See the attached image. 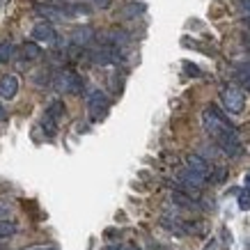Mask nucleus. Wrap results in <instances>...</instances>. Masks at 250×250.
<instances>
[{
  "instance_id": "nucleus-21",
  "label": "nucleus",
  "mask_w": 250,
  "mask_h": 250,
  "mask_svg": "<svg viewBox=\"0 0 250 250\" xmlns=\"http://www.w3.org/2000/svg\"><path fill=\"white\" fill-rule=\"evenodd\" d=\"M243 46H246V48H250V32H246V35H243Z\"/></svg>"
},
{
  "instance_id": "nucleus-11",
  "label": "nucleus",
  "mask_w": 250,
  "mask_h": 250,
  "mask_svg": "<svg viewBox=\"0 0 250 250\" xmlns=\"http://www.w3.org/2000/svg\"><path fill=\"white\" fill-rule=\"evenodd\" d=\"M21 55H23V60H28V62H32V60H39L42 58V48H39V44L37 42H25V44L21 46Z\"/></svg>"
},
{
  "instance_id": "nucleus-5",
  "label": "nucleus",
  "mask_w": 250,
  "mask_h": 250,
  "mask_svg": "<svg viewBox=\"0 0 250 250\" xmlns=\"http://www.w3.org/2000/svg\"><path fill=\"white\" fill-rule=\"evenodd\" d=\"M62 115H64V104L62 101L48 104V108L44 110V117H42V129L46 131V136H53L58 131V122L62 120Z\"/></svg>"
},
{
  "instance_id": "nucleus-3",
  "label": "nucleus",
  "mask_w": 250,
  "mask_h": 250,
  "mask_svg": "<svg viewBox=\"0 0 250 250\" xmlns=\"http://www.w3.org/2000/svg\"><path fill=\"white\" fill-rule=\"evenodd\" d=\"M53 85L55 90L62 92V94H81L85 90V81L78 76L76 71H60L53 78Z\"/></svg>"
},
{
  "instance_id": "nucleus-8",
  "label": "nucleus",
  "mask_w": 250,
  "mask_h": 250,
  "mask_svg": "<svg viewBox=\"0 0 250 250\" xmlns=\"http://www.w3.org/2000/svg\"><path fill=\"white\" fill-rule=\"evenodd\" d=\"M94 37H97L94 28H90V25H78L76 30L71 32V44L76 46V48H85V46H90L92 42H94Z\"/></svg>"
},
{
  "instance_id": "nucleus-1",
  "label": "nucleus",
  "mask_w": 250,
  "mask_h": 250,
  "mask_svg": "<svg viewBox=\"0 0 250 250\" xmlns=\"http://www.w3.org/2000/svg\"><path fill=\"white\" fill-rule=\"evenodd\" d=\"M202 126H205L207 136L220 147V152L229 156V159H239L243 154V145L239 140L236 129L229 124L228 115L220 113L216 106H207L202 110Z\"/></svg>"
},
{
  "instance_id": "nucleus-22",
  "label": "nucleus",
  "mask_w": 250,
  "mask_h": 250,
  "mask_svg": "<svg viewBox=\"0 0 250 250\" xmlns=\"http://www.w3.org/2000/svg\"><path fill=\"white\" fill-rule=\"evenodd\" d=\"M241 7L248 12V16H250V0H241Z\"/></svg>"
},
{
  "instance_id": "nucleus-7",
  "label": "nucleus",
  "mask_w": 250,
  "mask_h": 250,
  "mask_svg": "<svg viewBox=\"0 0 250 250\" xmlns=\"http://www.w3.org/2000/svg\"><path fill=\"white\" fill-rule=\"evenodd\" d=\"M30 37H32V42H48V44H53L55 39H60L58 37V32H55V28L51 25V23H46V21L37 23V25L32 28Z\"/></svg>"
},
{
  "instance_id": "nucleus-2",
  "label": "nucleus",
  "mask_w": 250,
  "mask_h": 250,
  "mask_svg": "<svg viewBox=\"0 0 250 250\" xmlns=\"http://www.w3.org/2000/svg\"><path fill=\"white\" fill-rule=\"evenodd\" d=\"M220 99H223V106L229 115H241L243 108H246V94L236 85H225L220 92Z\"/></svg>"
},
{
  "instance_id": "nucleus-17",
  "label": "nucleus",
  "mask_w": 250,
  "mask_h": 250,
  "mask_svg": "<svg viewBox=\"0 0 250 250\" xmlns=\"http://www.w3.org/2000/svg\"><path fill=\"white\" fill-rule=\"evenodd\" d=\"M90 2H92V5H94L97 9H108L110 5H113V0H90Z\"/></svg>"
},
{
  "instance_id": "nucleus-13",
  "label": "nucleus",
  "mask_w": 250,
  "mask_h": 250,
  "mask_svg": "<svg viewBox=\"0 0 250 250\" xmlns=\"http://www.w3.org/2000/svg\"><path fill=\"white\" fill-rule=\"evenodd\" d=\"M172 202L179 207H186V209H193L195 207V202H193V197L186 195V193H182V190H174L172 193Z\"/></svg>"
},
{
  "instance_id": "nucleus-25",
  "label": "nucleus",
  "mask_w": 250,
  "mask_h": 250,
  "mask_svg": "<svg viewBox=\"0 0 250 250\" xmlns=\"http://www.w3.org/2000/svg\"><path fill=\"white\" fill-rule=\"evenodd\" d=\"M0 120H5V108H2V104H0Z\"/></svg>"
},
{
  "instance_id": "nucleus-23",
  "label": "nucleus",
  "mask_w": 250,
  "mask_h": 250,
  "mask_svg": "<svg viewBox=\"0 0 250 250\" xmlns=\"http://www.w3.org/2000/svg\"><path fill=\"white\" fill-rule=\"evenodd\" d=\"M246 193H250V172L246 174Z\"/></svg>"
},
{
  "instance_id": "nucleus-24",
  "label": "nucleus",
  "mask_w": 250,
  "mask_h": 250,
  "mask_svg": "<svg viewBox=\"0 0 250 250\" xmlns=\"http://www.w3.org/2000/svg\"><path fill=\"white\" fill-rule=\"evenodd\" d=\"M30 250H58V248H51V246H42V248H30Z\"/></svg>"
},
{
  "instance_id": "nucleus-9",
  "label": "nucleus",
  "mask_w": 250,
  "mask_h": 250,
  "mask_svg": "<svg viewBox=\"0 0 250 250\" xmlns=\"http://www.w3.org/2000/svg\"><path fill=\"white\" fill-rule=\"evenodd\" d=\"M19 92V78L7 74L0 78V99H14Z\"/></svg>"
},
{
  "instance_id": "nucleus-26",
  "label": "nucleus",
  "mask_w": 250,
  "mask_h": 250,
  "mask_svg": "<svg viewBox=\"0 0 250 250\" xmlns=\"http://www.w3.org/2000/svg\"><path fill=\"white\" fill-rule=\"evenodd\" d=\"M0 250H5V248H2V246H0Z\"/></svg>"
},
{
  "instance_id": "nucleus-20",
  "label": "nucleus",
  "mask_w": 250,
  "mask_h": 250,
  "mask_svg": "<svg viewBox=\"0 0 250 250\" xmlns=\"http://www.w3.org/2000/svg\"><path fill=\"white\" fill-rule=\"evenodd\" d=\"M106 250H138L136 246H110V248H106Z\"/></svg>"
},
{
  "instance_id": "nucleus-10",
  "label": "nucleus",
  "mask_w": 250,
  "mask_h": 250,
  "mask_svg": "<svg viewBox=\"0 0 250 250\" xmlns=\"http://www.w3.org/2000/svg\"><path fill=\"white\" fill-rule=\"evenodd\" d=\"M186 167L188 170H193V172H200V174H205V177H209V163H207L200 154H186Z\"/></svg>"
},
{
  "instance_id": "nucleus-12",
  "label": "nucleus",
  "mask_w": 250,
  "mask_h": 250,
  "mask_svg": "<svg viewBox=\"0 0 250 250\" xmlns=\"http://www.w3.org/2000/svg\"><path fill=\"white\" fill-rule=\"evenodd\" d=\"M19 232V225L14 220H0V239H9Z\"/></svg>"
},
{
  "instance_id": "nucleus-15",
  "label": "nucleus",
  "mask_w": 250,
  "mask_h": 250,
  "mask_svg": "<svg viewBox=\"0 0 250 250\" xmlns=\"http://www.w3.org/2000/svg\"><path fill=\"white\" fill-rule=\"evenodd\" d=\"M14 44L12 42H2L0 44V62H9L12 58H14Z\"/></svg>"
},
{
  "instance_id": "nucleus-4",
  "label": "nucleus",
  "mask_w": 250,
  "mask_h": 250,
  "mask_svg": "<svg viewBox=\"0 0 250 250\" xmlns=\"http://www.w3.org/2000/svg\"><path fill=\"white\" fill-rule=\"evenodd\" d=\"M110 108V99H108L106 92L101 90H92L87 94V113H90L92 120H104Z\"/></svg>"
},
{
  "instance_id": "nucleus-19",
  "label": "nucleus",
  "mask_w": 250,
  "mask_h": 250,
  "mask_svg": "<svg viewBox=\"0 0 250 250\" xmlns=\"http://www.w3.org/2000/svg\"><path fill=\"white\" fill-rule=\"evenodd\" d=\"M9 216H12V211H9V207L0 205V220H9Z\"/></svg>"
},
{
  "instance_id": "nucleus-18",
  "label": "nucleus",
  "mask_w": 250,
  "mask_h": 250,
  "mask_svg": "<svg viewBox=\"0 0 250 250\" xmlns=\"http://www.w3.org/2000/svg\"><path fill=\"white\" fill-rule=\"evenodd\" d=\"M184 71L190 74V76H200V69H197L195 64H190V62H184Z\"/></svg>"
},
{
  "instance_id": "nucleus-14",
  "label": "nucleus",
  "mask_w": 250,
  "mask_h": 250,
  "mask_svg": "<svg viewBox=\"0 0 250 250\" xmlns=\"http://www.w3.org/2000/svg\"><path fill=\"white\" fill-rule=\"evenodd\" d=\"M234 71L236 76L243 81H250V60H236L234 62Z\"/></svg>"
},
{
  "instance_id": "nucleus-16",
  "label": "nucleus",
  "mask_w": 250,
  "mask_h": 250,
  "mask_svg": "<svg viewBox=\"0 0 250 250\" xmlns=\"http://www.w3.org/2000/svg\"><path fill=\"white\" fill-rule=\"evenodd\" d=\"M35 83H37V85H48V83H51V74H48L46 69L37 71V74H35Z\"/></svg>"
},
{
  "instance_id": "nucleus-6",
  "label": "nucleus",
  "mask_w": 250,
  "mask_h": 250,
  "mask_svg": "<svg viewBox=\"0 0 250 250\" xmlns=\"http://www.w3.org/2000/svg\"><path fill=\"white\" fill-rule=\"evenodd\" d=\"M35 12H37L42 19H46V23L48 21H69V14H67V9H64V5H58V2H53V5L39 2V5H35Z\"/></svg>"
}]
</instances>
